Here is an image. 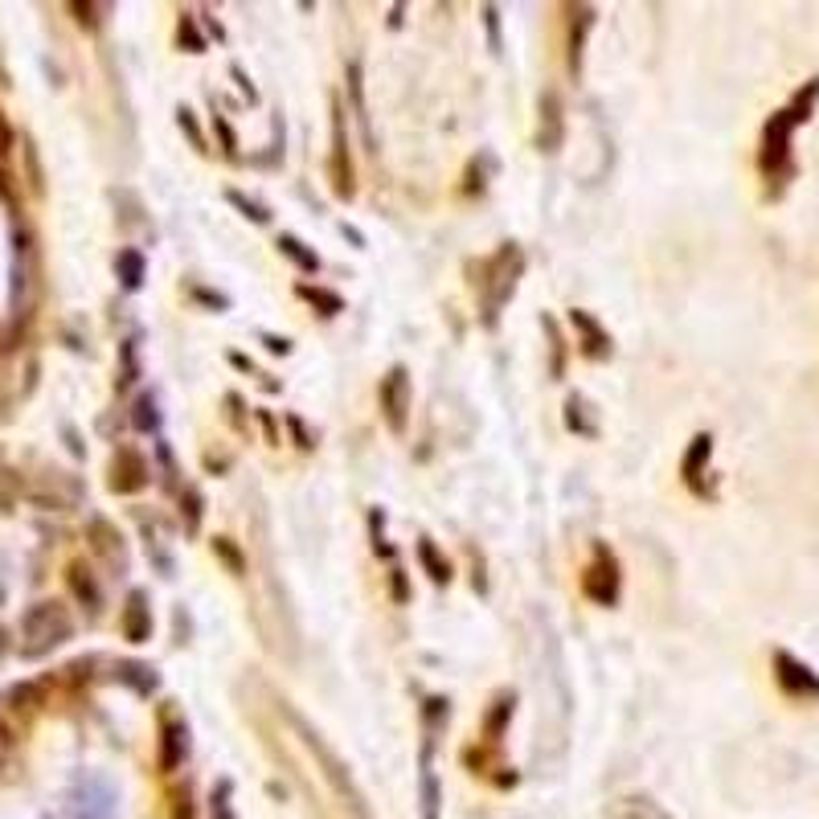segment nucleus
<instances>
[{"label": "nucleus", "mask_w": 819, "mask_h": 819, "mask_svg": "<svg viewBox=\"0 0 819 819\" xmlns=\"http://www.w3.org/2000/svg\"><path fill=\"white\" fill-rule=\"evenodd\" d=\"M819 99V78H811L803 91L783 107V111H774L762 127V152H758V168H762V177L770 185H783L791 177V136H795V127L807 123L811 107Z\"/></svg>", "instance_id": "obj_1"}, {"label": "nucleus", "mask_w": 819, "mask_h": 819, "mask_svg": "<svg viewBox=\"0 0 819 819\" xmlns=\"http://www.w3.org/2000/svg\"><path fill=\"white\" fill-rule=\"evenodd\" d=\"M70 631H74V619L58 598L33 602V607L25 611V619H21V656H29V660L50 656L54 648H62V643L70 639Z\"/></svg>", "instance_id": "obj_2"}, {"label": "nucleus", "mask_w": 819, "mask_h": 819, "mask_svg": "<svg viewBox=\"0 0 819 819\" xmlns=\"http://www.w3.org/2000/svg\"><path fill=\"white\" fill-rule=\"evenodd\" d=\"M516 275H521V250H516L512 242L492 258L488 263V279H484V295H488V312H484V320L488 324H496V316H500V308L512 299V291H516Z\"/></svg>", "instance_id": "obj_3"}, {"label": "nucleus", "mask_w": 819, "mask_h": 819, "mask_svg": "<svg viewBox=\"0 0 819 819\" xmlns=\"http://www.w3.org/2000/svg\"><path fill=\"white\" fill-rule=\"evenodd\" d=\"M774 680L795 701H819V676L791 652H774Z\"/></svg>", "instance_id": "obj_4"}, {"label": "nucleus", "mask_w": 819, "mask_h": 819, "mask_svg": "<svg viewBox=\"0 0 819 819\" xmlns=\"http://www.w3.org/2000/svg\"><path fill=\"white\" fill-rule=\"evenodd\" d=\"M381 410H385V422H390L394 435H402L406 418H410V373L402 365H394L390 377L381 381Z\"/></svg>", "instance_id": "obj_5"}, {"label": "nucleus", "mask_w": 819, "mask_h": 819, "mask_svg": "<svg viewBox=\"0 0 819 819\" xmlns=\"http://www.w3.org/2000/svg\"><path fill=\"white\" fill-rule=\"evenodd\" d=\"M332 193L336 197H353V156H349V140H344V115H340V103H332Z\"/></svg>", "instance_id": "obj_6"}, {"label": "nucleus", "mask_w": 819, "mask_h": 819, "mask_svg": "<svg viewBox=\"0 0 819 819\" xmlns=\"http://www.w3.org/2000/svg\"><path fill=\"white\" fill-rule=\"evenodd\" d=\"M582 590L598 602V607H615V598H619V566H615V557L607 549H598V562L582 574Z\"/></svg>", "instance_id": "obj_7"}, {"label": "nucleus", "mask_w": 819, "mask_h": 819, "mask_svg": "<svg viewBox=\"0 0 819 819\" xmlns=\"http://www.w3.org/2000/svg\"><path fill=\"white\" fill-rule=\"evenodd\" d=\"M148 476H152L148 459H144L140 451H132V447H119V455H115V463H111V492L132 496V492H140V488L148 484Z\"/></svg>", "instance_id": "obj_8"}, {"label": "nucleus", "mask_w": 819, "mask_h": 819, "mask_svg": "<svg viewBox=\"0 0 819 819\" xmlns=\"http://www.w3.org/2000/svg\"><path fill=\"white\" fill-rule=\"evenodd\" d=\"M78 819H115V787L107 779H82L74 799Z\"/></svg>", "instance_id": "obj_9"}, {"label": "nucleus", "mask_w": 819, "mask_h": 819, "mask_svg": "<svg viewBox=\"0 0 819 819\" xmlns=\"http://www.w3.org/2000/svg\"><path fill=\"white\" fill-rule=\"evenodd\" d=\"M123 635L132 643H148L152 639V607H148V594L144 590H132L127 594V607H123Z\"/></svg>", "instance_id": "obj_10"}, {"label": "nucleus", "mask_w": 819, "mask_h": 819, "mask_svg": "<svg viewBox=\"0 0 819 819\" xmlns=\"http://www.w3.org/2000/svg\"><path fill=\"white\" fill-rule=\"evenodd\" d=\"M189 758V725L185 721H164L160 729V770H177Z\"/></svg>", "instance_id": "obj_11"}, {"label": "nucleus", "mask_w": 819, "mask_h": 819, "mask_svg": "<svg viewBox=\"0 0 819 819\" xmlns=\"http://www.w3.org/2000/svg\"><path fill=\"white\" fill-rule=\"evenodd\" d=\"M562 132H566V123H562V99H557V91H545L541 95V152H557L562 148Z\"/></svg>", "instance_id": "obj_12"}, {"label": "nucleus", "mask_w": 819, "mask_h": 819, "mask_svg": "<svg viewBox=\"0 0 819 819\" xmlns=\"http://www.w3.org/2000/svg\"><path fill=\"white\" fill-rule=\"evenodd\" d=\"M86 537H91V549H95L99 557H107L111 566H123V562H127V549H123L119 529H115L111 521H103V516H95L91 529H86Z\"/></svg>", "instance_id": "obj_13"}, {"label": "nucleus", "mask_w": 819, "mask_h": 819, "mask_svg": "<svg viewBox=\"0 0 819 819\" xmlns=\"http://www.w3.org/2000/svg\"><path fill=\"white\" fill-rule=\"evenodd\" d=\"M709 455H713V435H697L693 439V447H688V455H684V484H693L697 492H701V471H705V463H709Z\"/></svg>", "instance_id": "obj_14"}, {"label": "nucleus", "mask_w": 819, "mask_h": 819, "mask_svg": "<svg viewBox=\"0 0 819 819\" xmlns=\"http://www.w3.org/2000/svg\"><path fill=\"white\" fill-rule=\"evenodd\" d=\"M349 95H353V111H357V123L365 132V144L373 148V123H369V107H365V74H361V62H349Z\"/></svg>", "instance_id": "obj_15"}, {"label": "nucleus", "mask_w": 819, "mask_h": 819, "mask_svg": "<svg viewBox=\"0 0 819 819\" xmlns=\"http://www.w3.org/2000/svg\"><path fill=\"white\" fill-rule=\"evenodd\" d=\"M570 320H574V328L586 336V353H594V357H602V353H607L611 349V336L607 332H602L598 328V320H590V312H570Z\"/></svg>", "instance_id": "obj_16"}, {"label": "nucleus", "mask_w": 819, "mask_h": 819, "mask_svg": "<svg viewBox=\"0 0 819 819\" xmlns=\"http://www.w3.org/2000/svg\"><path fill=\"white\" fill-rule=\"evenodd\" d=\"M115 271H119V283L127 291H140V283H144V254L140 250H119Z\"/></svg>", "instance_id": "obj_17"}, {"label": "nucleus", "mask_w": 819, "mask_h": 819, "mask_svg": "<svg viewBox=\"0 0 819 819\" xmlns=\"http://www.w3.org/2000/svg\"><path fill=\"white\" fill-rule=\"evenodd\" d=\"M422 819H439V779L430 770V750L422 754Z\"/></svg>", "instance_id": "obj_18"}, {"label": "nucleus", "mask_w": 819, "mask_h": 819, "mask_svg": "<svg viewBox=\"0 0 819 819\" xmlns=\"http://www.w3.org/2000/svg\"><path fill=\"white\" fill-rule=\"evenodd\" d=\"M574 17H578V25H574V33H570V70L578 74V70H582V46H586V33H590V25H594V9H578Z\"/></svg>", "instance_id": "obj_19"}, {"label": "nucleus", "mask_w": 819, "mask_h": 819, "mask_svg": "<svg viewBox=\"0 0 819 819\" xmlns=\"http://www.w3.org/2000/svg\"><path fill=\"white\" fill-rule=\"evenodd\" d=\"M279 250H283L287 258H291V263H295L299 271H312V275L320 271V258H316V254H312V250H308L304 242H299V238H291V234H283V238H279Z\"/></svg>", "instance_id": "obj_20"}, {"label": "nucleus", "mask_w": 819, "mask_h": 819, "mask_svg": "<svg viewBox=\"0 0 819 819\" xmlns=\"http://www.w3.org/2000/svg\"><path fill=\"white\" fill-rule=\"evenodd\" d=\"M119 680L132 684L136 693H144V697L160 684V680H156V668H148V664H119Z\"/></svg>", "instance_id": "obj_21"}, {"label": "nucleus", "mask_w": 819, "mask_h": 819, "mask_svg": "<svg viewBox=\"0 0 819 819\" xmlns=\"http://www.w3.org/2000/svg\"><path fill=\"white\" fill-rule=\"evenodd\" d=\"M418 557H422V566H426V574H430V582H439V586H447L451 582V566L439 557V549L430 545V541H418Z\"/></svg>", "instance_id": "obj_22"}, {"label": "nucleus", "mask_w": 819, "mask_h": 819, "mask_svg": "<svg viewBox=\"0 0 819 819\" xmlns=\"http://www.w3.org/2000/svg\"><path fill=\"white\" fill-rule=\"evenodd\" d=\"M21 492H25V484H21V476L13 467H0V512H9L17 500H21Z\"/></svg>", "instance_id": "obj_23"}, {"label": "nucleus", "mask_w": 819, "mask_h": 819, "mask_svg": "<svg viewBox=\"0 0 819 819\" xmlns=\"http://www.w3.org/2000/svg\"><path fill=\"white\" fill-rule=\"evenodd\" d=\"M132 422H136V430H156V426H160V410H156V398H152V394H140V398H136Z\"/></svg>", "instance_id": "obj_24"}, {"label": "nucleus", "mask_w": 819, "mask_h": 819, "mask_svg": "<svg viewBox=\"0 0 819 819\" xmlns=\"http://www.w3.org/2000/svg\"><path fill=\"white\" fill-rule=\"evenodd\" d=\"M70 586H74V594L86 602V607H99V590H95V582L86 578V570L82 566H70Z\"/></svg>", "instance_id": "obj_25"}, {"label": "nucleus", "mask_w": 819, "mask_h": 819, "mask_svg": "<svg viewBox=\"0 0 819 819\" xmlns=\"http://www.w3.org/2000/svg\"><path fill=\"white\" fill-rule=\"evenodd\" d=\"M299 295L304 299H312V304H320L324 308V316H336V312H344V299L340 295H332V291H320V287H299Z\"/></svg>", "instance_id": "obj_26"}, {"label": "nucleus", "mask_w": 819, "mask_h": 819, "mask_svg": "<svg viewBox=\"0 0 819 819\" xmlns=\"http://www.w3.org/2000/svg\"><path fill=\"white\" fill-rule=\"evenodd\" d=\"M181 516H185V529H189V533L201 525V492H197V488H185V496H181Z\"/></svg>", "instance_id": "obj_27"}, {"label": "nucleus", "mask_w": 819, "mask_h": 819, "mask_svg": "<svg viewBox=\"0 0 819 819\" xmlns=\"http://www.w3.org/2000/svg\"><path fill=\"white\" fill-rule=\"evenodd\" d=\"M226 197H230V205H238V209H242V213H246V218H250V222H258V226H263V222H267V218H271V213H267V209H263V205H258V201H250V197H242V193H238V189H230V193H226Z\"/></svg>", "instance_id": "obj_28"}, {"label": "nucleus", "mask_w": 819, "mask_h": 819, "mask_svg": "<svg viewBox=\"0 0 819 819\" xmlns=\"http://www.w3.org/2000/svg\"><path fill=\"white\" fill-rule=\"evenodd\" d=\"M209 811H213V819H234V807H230V783H218V787H213Z\"/></svg>", "instance_id": "obj_29"}, {"label": "nucleus", "mask_w": 819, "mask_h": 819, "mask_svg": "<svg viewBox=\"0 0 819 819\" xmlns=\"http://www.w3.org/2000/svg\"><path fill=\"white\" fill-rule=\"evenodd\" d=\"M181 46H189V54H205V37L197 33V21L189 13L181 17Z\"/></svg>", "instance_id": "obj_30"}, {"label": "nucleus", "mask_w": 819, "mask_h": 819, "mask_svg": "<svg viewBox=\"0 0 819 819\" xmlns=\"http://www.w3.org/2000/svg\"><path fill=\"white\" fill-rule=\"evenodd\" d=\"M566 426H570V430H582V435H594V426L582 418V398H570V402H566Z\"/></svg>", "instance_id": "obj_31"}, {"label": "nucleus", "mask_w": 819, "mask_h": 819, "mask_svg": "<svg viewBox=\"0 0 819 819\" xmlns=\"http://www.w3.org/2000/svg\"><path fill=\"white\" fill-rule=\"evenodd\" d=\"M177 123H181V132L193 140V148H205V136H201V127H197V119H193V111H189V107H181V111H177Z\"/></svg>", "instance_id": "obj_32"}, {"label": "nucleus", "mask_w": 819, "mask_h": 819, "mask_svg": "<svg viewBox=\"0 0 819 819\" xmlns=\"http://www.w3.org/2000/svg\"><path fill=\"white\" fill-rule=\"evenodd\" d=\"M213 553H218V557H226V566L234 570V574H242V553L230 545V537H218V541H213Z\"/></svg>", "instance_id": "obj_33"}, {"label": "nucleus", "mask_w": 819, "mask_h": 819, "mask_svg": "<svg viewBox=\"0 0 819 819\" xmlns=\"http://www.w3.org/2000/svg\"><path fill=\"white\" fill-rule=\"evenodd\" d=\"M508 713H512V697H500V701H496V713L488 717V734H492V738H500V729H504Z\"/></svg>", "instance_id": "obj_34"}, {"label": "nucleus", "mask_w": 819, "mask_h": 819, "mask_svg": "<svg viewBox=\"0 0 819 819\" xmlns=\"http://www.w3.org/2000/svg\"><path fill=\"white\" fill-rule=\"evenodd\" d=\"M213 127H218V136L226 144V156H238V136H234V127L222 119V115H213Z\"/></svg>", "instance_id": "obj_35"}, {"label": "nucleus", "mask_w": 819, "mask_h": 819, "mask_svg": "<svg viewBox=\"0 0 819 819\" xmlns=\"http://www.w3.org/2000/svg\"><path fill=\"white\" fill-rule=\"evenodd\" d=\"M484 21H488V46L500 54V9L488 5V9H484Z\"/></svg>", "instance_id": "obj_36"}, {"label": "nucleus", "mask_w": 819, "mask_h": 819, "mask_svg": "<svg viewBox=\"0 0 819 819\" xmlns=\"http://www.w3.org/2000/svg\"><path fill=\"white\" fill-rule=\"evenodd\" d=\"M545 328H549V336H553V373H562V336H557V324H553V320H545Z\"/></svg>", "instance_id": "obj_37"}, {"label": "nucleus", "mask_w": 819, "mask_h": 819, "mask_svg": "<svg viewBox=\"0 0 819 819\" xmlns=\"http://www.w3.org/2000/svg\"><path fill=\"white\" fill-rule=\"evenodd\" d=\"M263 344H267L271 353H291V340H287V336H263Z\"/></svg>", "instance_id": "obj_38"}, {"label": "nucleus", "mask_w": 819, "mask_h": 819, "mask_svg": "<svg viewBox=\"0 0 819 819\" xmlns=\"http://www.w3.org/2000/svg\"><path fill=\"white\" fill-rule=\"evenodd\" d=\"M291 430H295V439H299V447H312L316 439L308 435V430H304V422H299V418H291Z\"/></svg>", "instance_id": "obj_39"}, {"label": "nucleus", "mask_w": 819, "mask_h": 819, "mask_svg": "<svg viewBox=\"0 0 819 819\" xmlns=\"http://www.w3.org/2000/svg\"><path fill=\"white\" fill-rule=\"evenodd\" d=\"M394 598H398V602L410 598V594H406V574H402V570H394Z\"/></svg>", "instance_id": "obj_40"}, {"label": "nucleus", "mask_w": 819, "mask_h": 819, "mask_svg": "<svg viewBox=\"0 0 819 819\" xmlns=\"http://www.w3.org/2000/svg\"><path fill=\"white\" fill-rule=\"evenodd\" d=\"M234 78L242 82V91H246V95H250V103H254V99H258V91H254V86H250V78H246V74H242L238 66H234Z\"/></svg>", "instance_id": "obj_41"}, {"label": "nucleus", "mask_w": 819, "mask_h": 819, "mask_svg": "<svg viewBox=\"0 0 819 819\" xmlns=\"http://www.w3.org/2000/svg\"><path fill=\"white\" fill-rule=\"evenodd\" d=\"M197 299H205V304H213V308H226V295H209V291H197Z\"/></svg>", "instance_id": "obj_42"}, {"label": "nucleus", "mask_w": 819, "mask_h": 819, "mask_svg": "<svg viewBox=\"0 0 819 819\" xmlns=\"http://www.w3.org/2000/svg\"><path fill=\"white\" fill-rule=\"evenodd\" d=\"M177 819H193V811H189V799H185V807L177 811Z\"/></svg>", "instance_id": "obj_43"}, {"label": "nucleus", "mask_w": 819, "mask_h": 819, "mask_svg": "<svg viewBox=\"0 0 819 819\" xmlns=\"http://www.w3.org/2000/svg\"><path fill=\"white\" fill-rule=\"evenodd\" d=\"M0 652H5V635H0Z\"/></svg>", "instance_id": "obj_44"}]
</instances>
